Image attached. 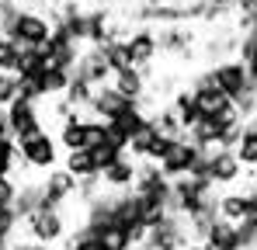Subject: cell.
Instances as JSON below:
<instances>
[{
    "mask_svg": "<svg viewBox=\"0 0 257 250\" xmlns=\"http://www.w3.org/2000/svg\"><path fill=\"white\" fill-rule=\"evenodd\" d=\"M209 77H212V87L222 90L229 101H236L247 90H257L254 66H243L240 59H219V63H212L209 66Z\"/></svg>",
    "mask_w": 257,
    "mask_h": 250,
    "instance_id": "obj_1",
    "label": "cell"
},
{
    "mask_svg": "<svg viewBox=\"0 0 257 250\" xmlns=\"http://www.w3.org/2000/svg\"><path fill=\"white\" fill-rule=\"evenodd\" d=\"M18 146V164L21 170H52V167H59V146H56V136L42 129V132H35L32 139H21V143H14Z\"/></svg>",
    "mask_w": 257,
    "mask_h": 250,
    "instance_id": "obj_2",
    "label": "cell"
},
{
    "mask_svg": "<svg viewBox=\"0 0 257 250\" xmlns=\"http://www.w3.org/2000/svg\"><path fill=\"white\" fill-rule=\"evenodd\" d=\"M49 32H52V21H49L45 11H28V7H21V14L14 18L7 39L14 42V45H21V49H42L45 39H49Z\"/></svg>",
    "mask_w": 257,
    "mask_h": 250,
    "instance_id": "obj_3",
    "label": "cell"
},
{
    "mask_svg": "<svg viewBox=\"0 0 257 250\" xmlns=\"http://www.w3.org/2000/svg\"><path fill=\"white\" fill-rule=\"evenodd\" d=\"M21 226L28 229L32 240L52 247V243H59V240L66 236V212H63V208H35L32 215L21 219Z\"/></svg>",
    "mask_w": 257,
    "mask_h": 250,
    "instance_id": "obj_4",
    "label": "cell"
},
{
    "mask_svg": "<svg viewBox=\"0 0 257 250\" xmlns=\"http://www.w3.org/2000/svg\"><path fill=\"white\" fill-rule=\"evenodd\" d=\"M4 115H7V136H11L14 143H21V139H32L35 132H42V129H45L39 104H32V101H21V97H14V101L4 108Z\"/></svg>",
    "mask_w": 257,
    "mask_h": 250,
    "instance_id": "obj_5",
    "label": "cell"
},
{
    "mask_svg": "<svg viewBox=\"0 0 257 250\" xmlns=\"http://www.w3.org/2000/svg\"><path fill=\"white\" fill-rule=\"evenodd\" d=\"M188 243H191V236H188V229H184V219H181V215H167L160 226L146 229L139 250H184Z\"/></svg>",
    "mask_w": 257,
    "mask_h": 250,
    "instance_id": "obj_6",
    "label": "cell"
},
{
    "mask_svg": "<svg viewBox=\"0 0 257 250\" xmlns=\"http://www.w3.org/2000/svg\"><path fill=\"white\" fill-rule=\"evenodd\" d=\"M125 56H128V66H136V70H143V73H150V66L157 63V56H160V49H157V32L150 28V25H139L136 32H128L125 39Z\"/></svg>",
    "mask_w": 257,
    "mask_h": 250,
    "instance_id": "obj_7",
    "label": "cell"
},
{
    "mask_svg": "<svg viewBox=\"0 0 257 250\" xmlns=\"http://www.w3.org/2000/svg\"><path fill=\"white\" fill-rule=\"evenodd\" d=\"M198 146L188 139V136H177V139H171V146L164 150V157L157 160V167H160V174L167 177V181H174V177H181V174H188L191 170V164L198 160Z\"/></svg>",
    "mask_w": 257,
    "mask_h": 250,
    "instance_id": "obj_8",
    "label": "cell"
},
{
    "mask_svg": "<svg viewBox=\"0 0 257 250\" xmlns=\"http://www.w3.org/2000/svg\"><path fill=\"white\" fill-rule=\"evenodd\" d=\"M80 49H84V45H77V42L63 32V25L52 21V32H49V39H45V45H42L49 66H59V70H70V73H73V66H77V59H80Z\"/></svg>",
    "mask_w": 257,
    "mask_h": 250,
    "instance_id": "obj_9",
    "label": "cell"
},
{
    "mask_svg": "<svg viewBox=\"0 0 257 250\" xmlns=\"http://www.w3.org/2000/svg\"><path fill=\"white\" fill-rule=\"evenodd\" d=\"M153 32H157V49L164 56H177L181 63L195 59V32L188 25H160Z\"/></svg>",
    "mask_w": 257,
    "mask_h": 250,
    "instance_id": "obj_10",
    "label": "cell"
},
{
    "mask_svg": "<svg viewBox=\"0 0 257 250\" xmlns=\"http://www.w3.org/2000/svg\"><path fill=\"white\" fill-rule=\"evenodd\" d=\"M240 174H243V167L236 164L233 150L212 146V150L205 153V177H209L212 188H233V184L240 181Z\"/></svg>",
    "mask_w": 257,
    "mask_h": 250,
    "instance_id": "obj_11",
    "label": "cell"
},
{
    "mask_svg": "<svg viewBox=\"0 0 257 250\" xmlns=\"http://www.w3.org/2000/svg\"><path fill=\"white\" fill-rule=\"evenodd\" d=\"M39 191H42L39 208H63L70 198H73L77 181H73L63 167H52V170H45V177L39 181Z\"/></svg>",
    "mask_w": 257,
    "mask_h": 250,
    "instance_id": "obj_12",
    "label": "cell"
},
{
    "mask_svg": "<svg viewBox=\"0 0 257 250\" xmlns=\"http://www.w3.org/2000/svg\"><path fill=\"white\" fill-rule=\"evenodd\" d=\"M146 122H150V115H146L139 104H128L125 111H118L115 118H108V122H104V125H108V139H111L115 146H122V150H125L128 139H132V136H139V132L146 129Z\"/></svg>",
    "mask_w": 257,
    "mask_h": 250,
    "instance_id": "obj_13",
    "label": "cell"
},
{
    "mask_svg": "<svg viewBox=\"0 0 257 250\" xmlns=\"http://www.w3.org/2000/svg\"><path fill=\"white\" fill-rule=\"evenodd\" d=\"M128 104H136V101H125L111 83H101V87H94V94H90V101H87V111H90V118L108 122V118H115L118 111H125Z\"/></svg>",
    "mask_w": 257,
    "mask_h": 250,
    "instance_id": "obj_14",
    "label": "cell"
},
{
    "mask_svg": "<svg viewBox=\"0 0 257 250\" xmlns=\"http://www.w3.org/2000/svg\"><path fill=\"white\" fill-rule=\"evenodd\" d=\"M111 87L125 97V101H143L146 97V90H150V73H143V70H136V66H128V70H118V73H111Z\"/></svg>",
    "mask_w": 257,
    "mask_h": 250,
    "instance_id": "obj_15",
    "label": "cell"
},
{
    "mask_svg": "<svg viewBox=\"0 0 257 250\" xmlns=\"http://www.w3.org/2000/svg\"><path fill=\"white\" fill-rule=\"evenodd\" d=\"M73 77H80L87 80L90 87H101V83L111 80V73H108V66H104V59H101V52L97 49H80V59H77V66H73Z\"/></svg>",
    "mask_w": 257,
    "mask_h": 250,
    "instance_id": "obj_16",
    "label": "cell"
},
{
    "mask_svg": "<svg viewBox=\"0 0 257 250\" xmlns=\"http://www.w3.org/2000/svg\"><path fill=\"white\" fill-rule=\"evenodd\" d=\"M97 177H101L104 191H132V181H136V160H132V157H118L115 164L104 167Z\"/></svg>",
    "mask_w": 257,
    "mask_h": 250,
    "instance_id": "obj_17",
    "label": "cell"
},
{
    "mask_svg": "<svg viewBox=\"0 0 257 250\" xmlns=\"http://www.w3.org/2000/svg\"><path fill=\"white\" fill-rule=\"evenodd\" d=\"M233 157H236V164L243 167L247 177H254V167H257V125H254V118L240 125V139L233 146Z\"/></svg>",
    "mask_w": 257,
    "mask_h": 250,
    "instance_id": "obj_18",
    "label": "cell"
},
{
    "mask_svg": "<svg viewBox=\"0 0 257 250\" xmlns=\"http://www.w3.org/2000/svg\"><path fill=\"white\" fill-rule=\"evenodd\" d=\"M56 146H63L66 153L70 150H87V125H84V115H66L59 122V132H56Z\"/></svg>",
    "mask_w": 257,
    "mask_h": 250,
    "instance_id": "obj_19",
    "label": "cell"
},
{
    "mask_svg": "<svg viewBox=\"0 0 257 250\" xmlns=\"http://www.w3.org/2000/svg\"><path fill=\"white\" fill-rule=\"evenodd\" d=\"M171 111L177 115V125H181V132H188L191 125L202 118V111L195 108V97H191V90L188 87H177L171 94Z\"/></svg>",
    "mask_w": 257,
    "mask_h": 250,
    "instance_id": "obj_20",
    "label": "cell"
},
{
    "mask_svg": "<svg viewBox=\"0 0 257 250\" xmlns=\"http://www.w3.org/2000/svg\"><path fill=\"white\" fill-rule=\"evenodd\" d=\"M45 52L42 49H21V56H18V66H14V77H21V80H39L45 73Z\"/></svg>",
    "mask_w": 257,
    "mask_h": 250,
    "instance_id": "obj_21",
    "label": "cell"
},
{
    "mask_svg": "<svg viewBox=\"0 0 257 250\" xmlns=\"http://www.w3.org/2000/svg\"><path fill=\"white\" fill-rule=\"evenodd\" d=\"M39 202H42L39 181H25V184L14 191V202H11V208H14V215H18V219H25V215H32V212L39 208Z\"/></svg>",
    "mask_w": 257,
    "mask_h": 250,
    "instance_id": "obj_22",
    "label": "cell"
},
{
    "mask_svg": "<svg viewBox=\"0 0 257 250\" xmlns=\"http://www.w3.org/2000/svg\"><path fill=\"white\" fill-rule=\"evenodd\" d=\"M63 170L73 177V181H84V177H97V167H94V160H90V153L87 150H70L66 157H63Z\"/></svg>",
    "mask_w": 257,
    "mask_h": 250,
    "instance_id": "obj_23",
    "label": "cell"
},
{
    "mask_svg": "<svg viewBox=\"0 0 257 250\" xmlns=\"http://www.w3.org/2000/svg\"><path fill=\"white\" fill-rule=\"evenodd\" d=\"M90 49H97V52H101V59H104V66H108V73L128 70V56H125L122 39H108V42H101V45H90Z\"/></svg>",
    "mask_w": 257,
    "mask_h": 250,
    "instance_id": "obj_24",
    "label": "cell"
},
{
    "mask_svg": "<svg viewBox=\"0 0 257 250\" xmlns=\"http://www.w3.org/2000/svg\"><path fill=\"white\" fill-rule=\"evenodd\" d=\"M70 70H59V66H45V73L39 77V90H42V97H59L63 90H66V83H70Z\"/></svg>",
    "mask_w": 257,
    "mask_h": 250,
    "instance_id": "obj_25",
    "label": "cell"
},
{
    "mask_svg": "<svg viewBox=\"0 0 257 250\" xmlns=\"http://www.w3.org/2000/svg\"><path fill=\"white\" fill-rule=\"evenodd\" d=\"M215 215L226 222H240L243 219V191H226L215 198Z\"/></svg>",
    "mask_w": 257,
    "mask_h": 250,
    "instance_id": "obj_26",
    "label": "cell"
},
{
    "mask_svg": "<svg viewBox=\"0 0 257 250\" xmlns=\"http://www.w3.org/2000/svg\"><path fill=\"white\" fill-rule=\"evenodd\" d=\"M90 94H94V87H90L87 80H80V77H70L66 90H63L59 97H63V101H66V104H70L73 111H84L87 101H90Z\"/></svg>",
    "mask_w": 257,
    "mask_h": 250,
    "instance_id": "obj_27",
    "label": "cell"
},
{
    "mask_svg": "<svg viewBox=\"0 0 257 250\" xmlns=\"http://www.w3.org/2000/svg\"><path fill=\"white\" fill-rule=\"evenodd\" d=\"M87 153H90V160H94V167H97V174H101L108 164H115L118 157H125V150H122V146H115L111 139H101V143L87 146Z\"/></svg>",
    "mask_w": 257,
    "mask_h": 250,
    "instance_id": "obj_28",
    "label": "cell"
},
{
    "mask_svg": "<svg viewBox=\"0 0 257 250\" xmlns=\"http://www.w3.org/2000/svg\"><path fill=\"white\" fill-rule=\"evenodd\" d=\"M21 164H18V146H14V139L11 136H0V177H11V174H18Z\"/></svg>",
    "mask_w": 257,
    "mask_h": 250,
    "instance_id": "obj_29",
    "label": "cell"
},
{
    "mask_svg": "<svg viewBox=\"0 0 257 250\" xmlns=\"http://www.w3.org/2000/svg\"><path fill=\"white\" fill-rule=\"evenodd\" d=\"M66 240V250H101V240L87 229V226H77V233L63 236Z\"/></svg>",
    "mask_w": 257,
    "mask_h": 250,
    "instance_id": "obj_30",
    "label": "cell"
},
{
    "mask_svg": "<svg viewBox=\"0 0 257 250\" xmlns=\"http://www.w3.org/2000/svg\"><path fill=\"white\" fill-rule=\"evenodd\" d=\"M236 59H240L243 66H254V59H257V32L236 35Z\"/></svg>",
    "mask_w": 257,
    "mask_h": 250,
    "instance_id": "obj_31",
    "label": "cell"
},
{
    "mask_svg": "<svg viewBox=\"0 0 257 250\" xmlns=\"http://www.w3.org/2000/svg\"><path fill=\"white\" fill-rule=\"evenodd\" d=\"M18 56H21V45H14L7 35H0V73H14Z\"/></svg>",
    "mask_w": 257,
    "mask_h": 250,
    "instance_id": "obj_32",
    "label": "cell"
},
{
    "mask_svg": "<svg viewBox=\"0 0 257 250\" xmlns=\"http://www.w3.org/2000/svg\"><path fill=\"white\" fill-rule=\"evenodd\" d=\"M104 195V184H101V177H84V181H77V191H73V198H80V202H94V198H101Z\"/></svg>",
    "mask_w": 257,
    "mask_h": 250,
    "instance_id": "obj_33",
    "label": "cell"
},
{
    "mask_svg": "<svg viewBox=\"0 0 257 250\" xmlns=\"http://www.w3.org/2000/svg\"><path fill=\"white\" fill-rule=\"evenodd\" d=\"M18 226H21V219L14 215V208L4 205V208H0V243H7V240L18 233Z\"/></svg>",
    "mask_w": 257,
    "mask_h": 250,
    "instance_id": "obj_34",
    "label": "cell"
},
{
    "mask_svg": "<svg viewBox=\"0 0 257 250\" xmlns=\"http://www.w3.org/2000/svg\"><path fill=\"white\" fill-rule=\"evenodd\" d=\"M18 14H21V4H18V0H4V4H0V35L11 32V25H14Z\"/></svg>",
    "mask_w": 257,
    "mask_h": 250,
    "instance_id": "obj_35",
    "label": "cell"
},
{
    "mask_svg": "<svg viewBox=\"0 0 257 250\" xmlns=\"http://www.w3.org/2000/svg\"><path fill=\"white\" fill-rule=\"evenodd\" d=\"M14 97H18V80H14V73H0V108H7Z\"/></svg>",
    "mask_w": 257,
    "mask_h": 250,
    "instance_id": "obj_36",
    "label": "cell"
},
{
    "mask_svg": "<svg viewBox=\"0 0 257 250\" xmlns=\"http://www.w3.org/2000/svg\"><path fill=\"white\" fill-rule=\"evenodd\" d=\"M84 125H87V146H94V143L108 139V125L101 122V118H84Z\"/></svg>",
    "mask_w": 257,
    "mask_h": 250,
    "instance_id": "obj_37",
    "label": "cell"
},
{
    "mask_svg": "<svg viewBox=\"0 0 257 250\" xmlns=\"http://www.w3.org/2000/svg\"><path fill=\"white\" fill-rule=\"evenodd\" d=\"M14 191H18V184H14V177H0V208L11 205L14 202Z\"/></svg>",
    "mask_w": 257,
    "mask_h": 250,
    "instance_id": "obj_38",
    "label": "cell"
},
{
    "mask_svg": "<svg viewBox=\"0 0 257 250\" xmlns=\"http://www.w3.org/2000/svg\"><path fill=\"white\" fill-rule=\"evenodd\" d=\"M254 25H257V14H236V35L254 32Z\"/></svg>",
    "mask_w": 257,
    "mask_h": 250,
    "instance_id": "obj_39",
    "label": "cell"
},
{
    "mask_svg": "<svg viewBox=\"0 0 257 250\" xmlns=\"http://www.w3.org/2000/svg\"><path fill=\"white\" fill-rule=\"evenodd\" d=\"M7 250H49V247L28 236V240H14V243H7Z\"/></svg>",
    "mask_w": 257,
    "mask_h": 250,
    "instance_id": "obj_40",
    "label": "cell"
},
{
    "mask_svg": "<svg viewBox=\"0 0 257 250\" xmlns=\"http://www.w3.org/2000/svg\"><path fill=\"white\" fill-rule=\"evenodd\" d=\"M233 7H236L240 14H254V11H257V0H233Z\"/></svg>",
    "mask_w": 257,
    "mask_h": 250,
    "instance_id": "obj_41",
    "label": "cell"
},
{
    "mask_svg": "<svg viewBox=\"0 0 257 250\" xmlns=\"http://www.w3.org/2000/svg\"><path fill=\"white\" fill-rule=\"evenodd\" d=\"M184 250H209V247H205L202 240H191V243H188V247H184Z\"/></svg>",
    "mask_w": 257,
    "mask_h": 250,
    "instance_id": "obj_42",
    "label": "cell"
},
{
    "mask_svg": "<svg viewBox=\"0 0 257 250\" xmlns=\"http://www.w3.org/2000/svg\"><path fill=\"white\" fill-rule=\"evenodd\" d=\"M0 136H7V115H4V108H0Z\"/></svg>",
    "mask_w": 257,
    "mask_h": 250,
    "instance_id": "obj_43",
    "label": "cell"
},
{
    "mask_svg": "<svg viewBox=\"0 0 257 250\" xmlns=\"http://www.w3.org/2000/svg\"><path fill=\"white\" fill-rule=\"evenodd\" d=\"M209 4H215V7H229V11H233V0H209Z\"/></svg>",
    "mask_w": 257,
    "mask_h": 250,
    "instance_id": "obj_44",
    "label": "cell"
},
{
    "mask_svg": "<svg viewBox=\"0 0 257 250\" xmlns=\"http://www.w3.org/2000/svg\"><path fill=\"white\" fill-rule=\"evenodd\" d=\"M108 4H115V0H97V7H108Z\"/></svg>",
    "mask_w": 257,
    "mask_h": 250,
    "instance_id": "obj_45",
    "label": "cell"
},
{
    "mask_svg": "<svg viewBox=\"0 0 257 250\" xmlns=\"http://www.w3.org/2000/svg\"><path fill=\"white\" fill-rule=\"evenodd\" d=\"M45 4H49V7H56V4H63V0H45Z\"/></svg>",
    "mask_w": 257,
    "mask_h": 250,
    "instance_id": "obj_46",
    "label": "cell"
},
{
    "mask_svg": "<svg viewBox=\"0 0 257 250\" xmlns=\"http://www.w3.org/2000/svg\"><path fill=\"white\" fill-rule=\"evenodd\" d=\"M250 250H257V247H250Z\"/></svg>",
    "mask_w": 257,
    "mask_h": 250,
    "instance_id": "obj_47",
    "label": "cell"
},
{
    "mask_svg": "<svg viewBox=\"0 0 257 250\" xmlns=\"http://www.w3.org/2000/svg\"><path fill=\"white\" fill-rule=\"evenodd\" d=\"M0 4H4V0H0Z\"/></svg>",
    "mask_w": 257,
    "mask_h": 250,
    "instance_id": "obj_48",
    "label": "cell"
},
{
    "mask_svg": "<svg viewBox=\"0 0 257 250\" xmlns=\"http://www.w3.org/2000/svg\"><path fill=\"white\" fill-rule=\"evenodd\" d=\"M0 247H4V243H0Z\"/></svg>",
    "mask_w": 257,
    "mask_h": 250,
    "instance_id": "obj_49",
    "label": "cell"
},
{
    "mask_svg": "<svg viewBox=\"0 0 257 250\" xmlns=\"http://www.w3.org/2000/svg\"><path fill=\"white\" fill-rule=\"evenodd\" d=\"M101 250H104V247H101Z\"/></svg>",
    "mask_w": 257,
    "mask_h": 250,
    "instance_id": "obj_50",
    "label": "cell"
}]
</instances>
